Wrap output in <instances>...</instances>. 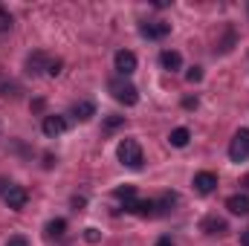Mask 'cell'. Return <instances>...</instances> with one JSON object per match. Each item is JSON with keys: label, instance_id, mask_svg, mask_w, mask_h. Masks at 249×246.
<instances>
[{"label": "cell", "instance_id": "1", "mask_svg": "<svg viewBox=\"0 0 249 246\" xmlns=\"http://www.w3.org/2000/svg\"><path fill=\"white\" fill-rule=\"evenodd\" d=\"M116 154H119V162H122L124 168H133V171H139L142 162H145V157H142V145H139L136 139H122Z\"/></svg>", "mask_w": 249, "mask_h": 246}, {"label": "cell", "instance_id": "2", "mask_svg": "<svg viewBox=\"0 0 249 246\" xmlns=\"http://www.w3.org/2000/svg\"><path fill=\"white\" fill-rule=\"evenodd\" d=\"M110 93H113V99L124 105V107H133L136 102H139V90L130 84V81H124V78H113L110 81Z\"/></svg>", "mask_w": 249, "mask_h": 246}, {"label": "cell", "instance_id": "3", "mask_svg": "<svg viewBox=\"0 0 249 246\" xmlns=\"http://www.w3.org/2000/svg\"><path fill=\"white\" fill-rule=\"evenodd\" d=\"M229 159L232 162H247L249 159V130L247 127H241L232 136V142H229Z\"/></svg>", "mask_w": 249, "mask_h": 246}, {"label": "cell", "instance_id": "4", "mask_svg": "<svg viewBox=\"0 0 249 246\" xmlns=\"http://www.w3.org/2000/svg\"><path fill=\"white\" fill-rule=\"evenodd\" d=\"M3 200H6V206H9V209L20 211V209L26 206L29 194H26V188H23V185H9V188H6V194H3Z\"/></svg>", "mask_w": 249, "mask_h": 246}, {"label": "cell", "instance_id": "5", "mask_svg": "<svg viewBox=\"0 0 249 246\" xmlns=\"http://www.w3.org/2000/svg\"><path fill=\"white\" fill-rule=\"evenodd\" d=\"M41 130H44V136L55 139V136H61L64 130H67V119H64V116H58V113H50V116H44Z\"/></svg>", "mask_w": 249, "mask_h": 246}, {"label": "cell", "instance_id": "6", "mask_svg": "<svg viewBox=\"0 0 249 246\" xmlns=\"http://www.w3.org/2000/svg\"><path fill=\"white\" fill-rule=\"evenodd\" d=\"M113 61H116V72H119L122 78H127V75L136 72V55H133L130 50H119Z\"/></svg>", "mask_w": 249, "mask_h": 246}, {"label": "cell", "instance_id": "7", "mask_svg": "<svg viewBox=\"0 0 249 246\" xmlns=\"http://www.w3.org/2000/svg\"><path fill=\"white\" fill-rule=\"evenodd\" d=\"M145 38H151V41H160V38H165L168 32H171V23H165V20H154V23H142V29H139Z\"/></svg>", "mask_w": 249, "mask_h": 246}, {"label": "cell", "instance_id": "8", "mask_svg": "<svg viewBox=\"0 0 249 246\" xmlns=\"http://www.w3.org/2000/svg\"><path fill=\"white\" fill-rule=\"evenodd\" d=\"M194 188H197L200 194H212V191L217 188V174H214V171H200V174H194Z\"/></svg>", "mask_w": 249, "mask_h": 246}, {"label": "cell", "instance_id": "9", "mask_svg": "<svg viewBox=\"0 0 249 246\" xmlns=\"http://www.w3.org/2000/svg\"><path fill=\"white\" fill-rule=\"evenodd\" d=\"M124 211L139 214V217H151L157 211V203L154 200H130V203H124Z\"/></svg>", "mask_w": 249, "mask_h": 246}, {"label": "cell", "instance_id": "10", "mask_svg": "<svg viewBox=\"0 0 249 246\" xmlns=\"http://www.w3.org/2000/svg\"><path fill=\"white\" fill-rule=\"evenodd\" d=\"M200 229H203L206 235H223L229 226H226V220H223V217H217V214H209V217H203Z\"/></svg>", "mask_w": 249, "mask_h": 246}, {"label": "cell", "instance_id": "11", "mask_svg": "<svg viewBox=\"0 0 249 246\" xmlns=\"http://www.w3.org/2000/svg\"><path fill=\"white\" fill-rule=\"evenodd\" d=\"M226 209H229L232 214H238V217H247L249 214V197L247 194H232V197L226 200Z\"/></svg>", "mask_w": 249, "mask_h": 246}, {"label": "cell", "instance_id": "12", "mask_svg": "<svg viewBox=\"0 0 249 246\" xmlns=\"http://www.w3.org/2000/svg\"><path fill=\"white\" fill-rule=\"evenodd\" d=\"M70 116H72L75 122H87L90 116H96V105H93V102H75L72 110H70Z\"/></svg>", "mask_w": 249, "mask_h": 246}, {"label": "cell", "instance_id": "13", "mask_svg": "<svg viewBox=\"0 0 249 246\" xmlns=\"http://www.w3.org/2000/svg\"><path fill=\"white\" fill-rule=\"evenodd\" d=\"M160 64H162V70H168V72H177V70L183 67V55H180L177 50H162Z\"/></svg>", "mask_w": 249, "mask_h": 246}, {"label": "cell", "instance_id": "14", "mask_svg": "<svg viewBox=\"0 0 249 246\" xmlns=\"http://www.w3.org/2000/svg\"><path fill=\"white\" fill-rule=\"evenodd\" d=\"M44 232H47L50 241H58V238H64V232H67V220H64V217H53Z\"/></svg>", "mask_w": 249, "mask_h": 246}, {"label": "cell", "instance_id": "15", "mask_svg": "<svg viewBox=\"0 0 249 246\" xmlns=\"http://www.w3.org/2000/svg\"><path fill=\"white\" fill-rule=\"evenodd\" d=\"M188 139H191L188 127H174V130H171V136H168L171 148H186V145H188Z\"/></svg>", "mask_w": 249, "mask_h": 246}, {"label": "cell", "instance_id": "16", "mask_svg": "<svg viewBox=\"0 0 249 246\" xmlns=\"http://www.w3.org/2000/svg\"><path fill=\"white\" fill-rule=\"evenodd\" d=\"M113 194H116V200H122V203H130V200H136V188H133V185H119Z\"/></svg>", "mask_w": 249, "mask_h": 246}, {"label": "cell", "instance_id": "17", "mask_svg": "<svg viewBox=\"0 0 249 246\" xmlns=\"http://www.w3.org/2000/svg\"><path fill=\"white\" fill-rule=\"evenodd\" d=\"M41 64H44V55H41V53L29 55V61H26V72H29V75H38V72H41Z\"/></svg>", "mask_w": 249, "mask_h": 246}, {"label": "cell", "instance_id": "18", "mask_svg": "<svg viewBox=\"0 0 249 246\" xmlns=\"http://www.w3.org/2000/svg\"><path fill=\"white\" fill-rule=\"evenodd\" d=\"M174 203H177V194H165L162 200H157V209H160V211H168Z\"/></svg>", "mask_w": 249, "mask_h": 246}, {"label": "cell", "instance_id": "19", "mask_svg": "<svg viewBox=\"0 0 249 246\" xmlns=\"http://www.w3.org/2000/svg\"><path fill=\"white\" fill-rule=\"evenodd\" d=\"M84 241L87 244H99L102 241V232L99 229H84Z\"/></svg>", "mask_w": 249, "mask_h": 246}, {"label": "cell", "instance_id": "20", "mask_svg": "<svg viewBox=\"0 0 249 246\" xmlns=\"http://www.w3.org/2000/svg\"><path fill=\"white\" fill-rule=\"evenodd\" d=\"M186 78H188V84H197V81L203 78V70H200V67H191L186 72Z\"/></svg>", "mask_w": 249, "mask_h": 246}, {"label": "cell", "instance_id": "21", "mask_svg": "<svg viewBox=\"0 0 249 246\" xmlns=\"http://www.w3.org/2000/svg\"><path fill=\"white\" fill-rule=\"evenodd\" d=\"M6 246H29V241H26L23 235H12V238L6 241Z\"/></svg>", "mask_w": 249, "mask_h": 246}, {"label": "cell", "instance_id": "22", "mask_svg": "<svg viewBox=\"0 0 249 246\" xmlns=\"http://www.w3.org/2000/svg\"><path fill=\"white\" fill-rule=\"evenodd\" d=\"M47 72H50V75H58V72H61V61H58V58H55V61H47Z\"/></svg>", "mask_w": 249, "mask_h": 246}, {"label": "cell", "instance_id": "23", "mask_svg": "<svg viewBox=\"0 0 249 246\" xmlns=\"http://www.w3.org/2000/svg\"><path fill=\"white\" fill-rule=\"evenodd\" d=\"M0 90H3V96H15V93H18V87H15V84H3Z\"/></svg>", "mask_w": 249, "mask_h": 246}, {"label": "cell", "instance_id": "24", "mask_svg": "<svg viewBox=\"0 0 249 246\" xmlns=\"http://www.w3.org/2000/svg\"><path fill=\"white\" fill-rule=\"evenodd\" d=\"M122 122H124V116H110V119H107V127H119Z\"/></svg>", "mask_w": 249, "mask_h": 246}, {"label": "cell", "instance_id": "25", "mask_svg": "<svg viewBox=\"0 0 249 246\" xmlns=\"http://www.w3.org/2000/svg\"><path fill=\"white\" fill-rule=\"evenodd\" d=\"M183 107H188V110H191V107H197V99H191V96L183 99Z\"/></svg>", "mask_w": 249, "mask_h": 246}, {"label": "cell", "instance_id": "26", "mask_svg": "<svg viewBox=\"0 0 249 246\" xmlns=\"http://www.w3.org/2000/svg\"><path fill=\"white\" fill-rule=\"evenodd\" d=\"M157 246H174V241H171V238L165 235V238H160V241H157Z\"/></svg>", "mask_w": 249, "mask_h": 246}, {"label": "cell", "instance_id": "27", "mask_svg": "<svg viewBox=\"0 0 249 246\" xmlns=\"http://www.w3.org/2000/svg\"><path fill=\"white\" fill-rule=\"evenodd\" d=\"M241 246H249V229L244 232V235H241Z\"/></svg>", "mask_w": 249, "mask_h": 246}, {"label": "cell", "instance_id": "28", "mask_svg": "<svg viewBox=\"0 0 249 246\" xmlns=\"http://www.w3.org/2000/svg\"><path fill=\"white\" fill-rule=\"evenodd\" d=\"M247 185H249V177H247Z\"/></svg>", "mask_w": 249, "mask_h": 246}]
</instances>
